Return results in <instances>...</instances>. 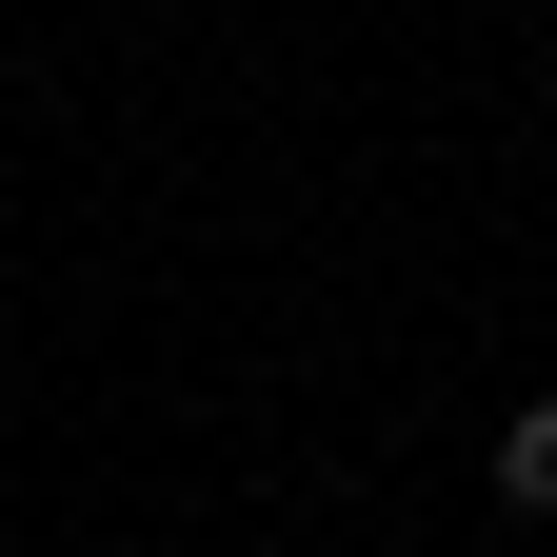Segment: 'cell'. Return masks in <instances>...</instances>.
I'll list each match as a JSON object with an SVG mask.
<instances>
[{"instance_id":"obj_1","label":"cell","mask_w":557,"mask_h":557,"mask_svg":"<svg viewBox=\"0 0 557 557\" xmlns=\"http://www.w3.org/2000/svg\"><path fill=\"white\" fill-rule=\"evenodd\" d=\"M498 498H518V518H557V398H518V418H498Z\"/></svg>"}]
</instances>
